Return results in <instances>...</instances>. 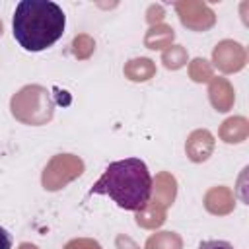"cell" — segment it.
Segmentation results:
<instances>
[{
	"label": "cell",
	"mask_w": 249,
	"mask_h": 249,
	"mask_svg": "<svg viewBox=\"0 0 249 249\" xmlns=\"http://www.w3.org/2000/svg\"><path fill=\"white\" fill-rule=\"evenodd\" d=\"M64 27V12L51 0H21L12 18L14 39L29 53H41L53 47L62 37Z\"/></svg>",
	"instance_id": "cell-2"
},
{
	"label": "cell",
	"mask_w": 249,
	"mask_h": 249,
	"mask_svg": "<svg viewBox=\"0 0 249 249\" xmlns=\"http://www.w3.org/2000/svg\"><path fill=\"white\" fill-rule=\"evenodd\" d=\"M198 249H233V245L224 239H206L198 245Z\"/></svg>",
	"instance_id": "cell-3"
},
{
	"label": "cell",
	"mask_w": 249,
	"mask_h": 249,
	"mask_svg": "<svg viewBox=\"0 0 249 249\" xmlns=\"http://www.w3.org/2000/svg\"><path fill=\"white\" fill-rule=\"evenodd\" d=\"M14 237L6 228H0V249H12Z\"/></svg>",
	"instance_id": "cell-4"
},
{
	"label": "cell",
	"mask_w": 249,
	"mask_h": 249,
	"mask_svg": "<svg viewBox=\"0 0 249 249\" xmlns=\"http://www.w3.org/2000/svg\"><path fill=\"white\" fill-rule=\"evenodd\" d=\"M89 195H105L119 208L140 212L152 196V175L140 158L111 161L89 189Z\"/></svg>",
	"instance_id": "cell-1"
}]
</instances>
